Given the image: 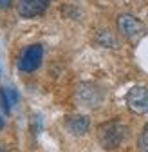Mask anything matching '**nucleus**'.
Segmentation results:
<instances>
[{
  "mask_svg": "<svg viewBox=\"0 0 148 152\" xmlns=\"http://www.w3.org/2000/svg\"><path fill=\"white\" fill-rule=\"evenodd\" d=\"M126 132H128V127L123 121H118V120L105 121L98 127V141L105 150H114L125 141Z\"/></svg>",
  "mask_w": 148,
  "mask_h": 152,
  "instance_id": "1",
  "label": "nucleus"
},
{
  "mask_svg": "<svg viewBox=\"0 0 148 152\" xmlns=\"http://www.w3.org/2000/svg\"><path fill=\"white\" fill-rule=\"evenodd\" d=\"M74 102L81 109H96L103 102V92L98 85L83 82L74 91Z\"/></svg>",
  "mask_w": 148,
  "mask_h": 152,
  "instance_id": "2",
  "label": "nucleus"
},
{
  "mask_svg": "<svg viewBox=\"0 0 148 152\" xmlns=\"http://www.w3.org/2000/svg\"><path fill=\"white\" fill-rule=\"evenodd\" d=\"M118 31H119V34L123 38H126L128 42H137L146 33V27L139 18L128 15V13H123V15L118 16Z\"/></svg>",
  "mask_w": 148,
  "mask_h": 152,
  "instance_id": "3",
  "label": "nucleus"
},
{
  "mask_svg": "<svg viewBox=\"0 0 148 152\" xmlns=\"http://www.w3.org/2000/svg\"><path fill=\"white\" fill-rule=\"evenodd\" d=\"M126 107L134 114H146L148 112V87L136 85L126 92Z\"/></svg>",
  "mask_w": 148,
  "mask_h": 152,
  "instance_id": "4",
  "label": "nucleus"
},
{
  "mask_svg": "<svg viewBox=\"0 0 148 152\" xmlns=\"http://www.w3.org/2000/svg\"><path fill=\"white\" fill-rule=\"evenodd\" d=\"M42 60H44V47L40 44H33L22 53L20 60H18V69L24 72H33L40 67Z\"/></svg>",
  "mask_w": 148,
  "mask_h": 152,
  "instance_id": "5",
  "label": "nucleus"
},
{
  "mask_svg": "<svg viewBox=\"0 0 148 152\" xmlns=\"http://www.w3.org/2000/svg\"><path fill=\"white\" fill-rule=\"evenodd\" d=\"M49 4L51 0H18L16 11L22 18H34V16L44 15Z\"/></svg>",
  "mask_w": 148,
  "mask_h": 152,
  "instance_id": "6",
  "label": "nucleus"
},
{
  "mask_svg": "<svg viewBox=\"0 0 148 152\" xmlns=\"http://www.w3.org/2000/svg\"><path fill=\"white\" fill-rule=\"evenodd\" d=\"M65 129L70 132L72 136H83L89 132V127H90V120L83 114H70V116L65 118Z\"/></svg>",
  "mask_w": 148,
  "mask_h": 152,
  "instance_id": "7",
  "label": "nucleus"
},
{
  "mask_svg": "<svg viewBox=\"0 0 148 152\" xmlns=\"http://www.w3.org/2000/svg\"><path fill=\"white\" fill-rule=\"evenodd\" d=\"M18 102V92L13 87H2L0 89V103H2V109L6 112L11 110V107Z\"/></svg>",
  "mask_w": 148,
  "mask_h": 152,
  "instance_id": "8",
  "label": "nucleus"
},
{
  "mask_svg": "<svg viewBox=\"0 0 148 152\" xmlns=\"http://www.w3.org/2000/svg\"><path fill=\"white\" fill-rule=\"evenodd\" d=\"M96 44L101 45V47H108V49H118L119 47V42H118V38L107 31V29H101L98 34H96Z\"/></svg>",
  "mask_w": 148,
  "mask_h": 152,
  "instance_id": "9",
  "label": "nucleus"
},
{
  "mask_svg": "<svg viewBox=\"0 0 148 152\" xmlns=\"http://www.w3.org/2000/svg\"><path fill=\"white\" fill-rule=\"evenodd\" d=\"M137 148H139V152H148V123L143 127L141 134L137 138Z\"/></svg>",
  "mask_w": 148,
  "mask_h": 152,
  "instance_id": "10",
  "label": "nucleus"
},
{
  "mask_svg": "<svg viewBox=\"0 0 148 152\" xmlns=\"http://www.w3.org/2000/svg\"><path fill=\"white\" fill-rule=\"evenodd\" d=\"M11 2L13 0H0V9H7L11 6Z\"/></svg>",
  "mask_w": 148,
  "mask_h": 152,
  "instance_id": "11",
  "label": "nucleus"
},
{
  "mask_svg": "<svg viewBox=\"0 0 148 152\" xmlns=\"http://www.w3.org/2000/svg\"><path fill=\"white\" fill-rule=\"evenodd\" d=\"M2 129H4V118L0 116V130H2Z\"/></svg>",
  "mask_w": 148,
  "mask_h": 152,
  "instance_id": "12",
  "label": "nucleus"
},
{
  "mask_svg": "<svg viewBox=\"0 0 148 152\" xmlns=\"http://www.w3.org/2000/svg\"><path fill=\"white\" fill-rule=\"evenodd\" d=\"M0 152H6V148L2 147V143H0Z\"/></svg>",
  "mask_w": 148,
  "mask_h": 152,
  "instance_id": "13",
  "label": "nucleus"
}]
</instances>
